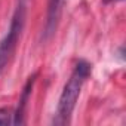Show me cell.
I'll return each mask as SVG.
<instances>
[{
	"label": "cell",
	"instance_id": "obj_3",
	"mask_svg": "<svg viewBox=\"0 0 126 126\" xmlns=\"http://www.w3.org/2000/svg\"><path fill=\"white\" fill-rule=\"evenodd\" d=\"M65 0H49V6H47V19H46V27H45V39H49L59 22L62 8H64Z\"/></svg>",
	"mask_w": 126,
	"mask_h": 126
},
{
	"label": "cell",
	"instance_id": "obj_5",
	"mask_svg": "<svg viewBox=\"0 0 126 126\" xmlns=\"http://www.w3.org/2000/svg\"><path fill=\"white\" fill-rule=\"evenodd\" d=\"M14 114H11L8 110H0V125H12Z\"/></svg>",
	"mask_w": 126,
	"mask_h": 126
},
{
	"label": "cell",
	"instance_id": "obj_1",
	"mask_svg": "<svg viewBox=\"0 0 126 126\" xmlns=\"http://www.w3.org/2000/svg\"><path fill=\"white\" fill-rule=\"evenodd\" d=\"M91 73V64L86 61H79L68 82L65 83L64 89H62V94L59 96V102H58V108H56V116L53 119V125H67L70 123V117H71V113L76 107V102H77V98L80 95V91H82V86L85 83V80L88 79Z\"/></svg>",
	"mask_w": 126,
	"mask_h": 126
},
{
	"label": "cell",
	"instance_id": "obj_2",
	"mask_svg": "<svg viewBox=\"0 0 126 126\" xmlns=\"http://www.w3.org/2000/svg\"><path fill=\"white\" fill-rule=\"evenodd\" d=\"M24 22H25V0H18V6L12 16L9 30L6 33V36L0 40V74L8 67L11 56L14 55V52L16 49L21 31L24 28Z\"/></svg>",
	"mask_w": 126,
	"mask_h": 126
},
{
	"label": "cell",
	"instance_id": "obj_4",
	"mask_svg": "<svg viewBox=\"0 0 126 126\" xmlns=\"http://www.w3.org/2000/svg\"><path fill=\"white\" fill-rule=\"evenodd\" d=\"M34 79H36V74L30 76V77H28V80H27V83H25V86H24V92H22V96H21V99H19L18 110H16V113L14 114V122H12V125H21V123H24L22 116H24V110H25V105H27L28 96H30L31 89H33Z\"/></svg>",
	"mask_w": 126,
	"mask_h": 126
},
{
	"label": "cell",
	"instance_id": "obj_6",
	"mask_svg": "<svg viewBox=\"0 0 126 126\" xmlns=\"http://www.w3.org/2000/svg\"><path fill=\"white\" fill-rule=\"evenodd\" d=\"M105 3H108V2H119V0H104Z\"/></svg>",
	"mask_w": 126,
	"mask_h": 126
}]
</instances>
